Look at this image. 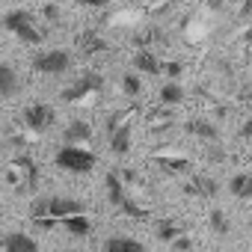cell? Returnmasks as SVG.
I'll return each mask as SVG.
<instances>
[{
	"label": "cell",
	"instance_id": "19",
	"mask_svg": "<svg viewBox=\"0 0 252 252\" xmlns=\"http://www.w3.org/2000/svg\"><path fill=\"white\" fill-rule=\"evenodd\" d=\"M160 101L169 104V107H172V104H181V101H184V89H181L178 83H166V86L160 89Z\"/></svg>",
	"mask_w": 252,
	"mask_h": 252
},
{
	"label": "cell",
	"instance_id": "21",
	"mask_svg": "<svg viewBox=\"0 0 252 252\" xmlns=\"http://www.w3.org/2000/svg\"><path fill=\"white\" fill-rule=\"evenodd\" d=\"M158 237H160L163 243H172L175 237H181V228L172 225V222H158Z\"/></svg>",
	"mask_w": 252,
	"mask_h": 252
},
{
	"label": "cell",
	"instance_id": "14",
	"mask_svg": "<svg viewBox=\"0 0 252 252\" xmlns=\"http://www.w3.org/2000/svg\"><path fill=\"white\" fill-rule=\"evenodd\" d=\"M228 190H231V196H237V199H252V175H249V172H237V175L228 181Z\"/></svg>",
	"mask_w": 252,
	"mask_h": 252
},
{
	"label": "cell",
	"instance_id": "20",
	"mask_svg": "<svg viewBox=\"0 0 252 252\" xmlns=\"http://www.w3.org/2000/svg\"><path fill=\"white\" fill-rule=\"evenodd\" d=\"M208 220H211V228H214L217 234H228V228H231V225H228V217H225L220 208H214Z\"/></svg>",
	"mask_w": 252,
	"mask_h": 252
},
{
	"label": "cell",
	"instance_id": "5",
	"mask_svg": "<svg viewBox=\"0 0 252 252\" xmlns=\"http://www.w3.org/2000/svg\"><path fill=\"white\" fill-rule=\"evenodd\" d=\"M54 122H57V113H54V107H48V104H30V107L24 110V125H27L33 134L51 131Z\"/></svg>",
	"mask_w": 252,
	"mask_h": 252
},
{
	"label": "cell",
	"instance_id": "23",
	"mask_svg": "<svg viewBox=\"0 0 252 252\" xmlns=\"http://www.w3.org/2000/svg\"><path fill=\"white\" fill-rule=\"evenodd\" d=\"M169 172H190V163L187 160H160Z\"/></svg>",
	"mask_w": 252,
	"mask_h": 252
},
{
	"label": "cell",
	"instance_id": "17",
	"mask_svg": "<svg viewBox=\"0 0 252 252\" xmlns=\"http://www.w3.org/2000/svg\"><path fill=\"white\" fill-rule=\"evenodd\" d=\"M63 225H65L74 237H89V234H92V222H89L86 214H80V217H68V220H63Z\"/></svg>",
	"mask_w": 252,
	"mask_h": 252
},
{
	"label": "cell",
	"instance_id": "26",
	"mask_svg": "<svg viewBox=\"0 0 252 252\" xmlns=\"http://www.w3.org/2000/svg\"><path fill=\"white\" fill-rule=\"evenodd\" d=\"M163 68H166V74H169V77H178V74L184 71V65H181V63H166Z\"/></svg>",
	"mask_w": 252,
	"mask_h": 252
},
{
	"label": "cell",
	"instance_id": "10",
	"mask_svg": "<svg viewBox=\"0 0 252 252\" xmlns=\"http://www.w3.org/2000/svg\"><path fill=\"white\" fill-rule=\"evenodd\" d=\"M65 143L71 146V143H89L92 140V125L89 122H83V119H74V122H68L65 125Z\"/></svg>",
	"mask_w": 252,
	"mask_h": 252
},
{
	"label": "cell",
	"instance_id": "2",
	"mask_svg": "<svg viewBox=\"0 0 252 252\" xmlns=\"http://www.w3.org/2000/svg\"><path fill=\"white\" fill-rule=\"evenodd\" d=\"M3 27H6L9 33H15L21 42H27V45H39V42H42V30L36 27L33 15H30L27 9H12V12H6V15H3Z\"/></svg>",
	"mask_w": 252,
	"mask_h": 252
},
{
	"label": "cell",
	"instance_id": "12",
	"mask_svg": "<svg viewBox=\"0 0 252 252\" xmlns=\"http://www.w3.org/2000/svg\"><path fill=\"white\" fill-rule=\"evenodd\" d=\"M21 80H18V71L6 63H0V98H12L18 92Z\"/></svg>",
	"mask_w": 252,
	"mask_h": 252
},
{
	"label": "cell",
	"instance_id": "29",
	"mask_svg": "<svg viewBox=\"0 0 252 252\" xmlns=\"http://www.w3.org/2000/svg\"><path fill=\"white\" fill-rule=\"evenodd\" d=\"M246 42H252V27H249V30H246Z\"/></svg>",
	"mask_w": 252,
	"mask_h": 252
},
{
	"label": "cell",
	"instance_id": "22",
	"mask_svg": "<svg viewBox=\"0 0 252 252\" xmlns=\"http://www.w3.org/2000/svg\"><path fill=\"white\" fill-rule=\"evenodd\" d=\"M122 89L128 92V95H140V89H143V83H140V77L134 74V71H128L122 77Z\"/></svg>",
	"mask_w": 252,
	"mask_h": 252
},
{
	"label": "cell",
	"instance_id": "7",
	"mask_svg": "<svg viewBox=\"0 0 252 252\" xmlns=\"http://www.w3.org/2000/svg\"><path fill=\"white\" fill-rule=\"evenodd\" d=\"M163 68V63L158 60V54L152 48H140L134 54V71H143V74H158Z\"/></svg>",
	"mask_w": 252,
	"mask_h": 252
},
{
	"label": "cell",
	"instance_id": "3",
	"mask_svg": "<svg viewBox=\"0 0 252 252\" xmlns=\"http://www.w3.org/2000/svg\"><path fill=\"white\" fill-rule=\"evenodd\" d=\"M95 163H98V158L92 152H86V149H77V146H63L57 152V166L65 169V172H77V175L80 172H92Z\"/></svg>",
	"mask_w": 252,
	"mask_h": 252
},
{
	"label": "cell",
	"instance_id": "16",
	"mask_svg": "<svg viewBox=\"0 0 252 252\" xmlns=\"http://www.w3.org/2000/svg\"><path fill=\"white\" fill-rule=\"evenodd\" d=\"M187 131L190 134H196V137H202V140H217V125H211L208 119H190L187 122Z\"/></svg>",
	"mask_w": 252,
	"mask_h": 252
},
{
	"label": "cell",
	"instance_id": "24",
	"mask_svg": "<svg viewBox=\"0 0 252 252\" xmlns=\"http://www.w3.org/2000/svg\"><path fill=\"white\" fill-rule=\"evenodd\" d=\"M196 187H199L196 193H202V196H214V193H217V184H214L211 178H199V184H196Z\"/></svg>",
	"mask_w": 252,
	"mask_h": 252
},
{
	"label": "cell",
	"instance_id": "30",
	"mask_svg": "<svg viewBox=\"0 0 252 252\" xmlns=\"http://www.w3.org/2000/svg\"><path fill=\"white\" fill-rule=\"evenodd\" d=\"M0 220H3V205H0Z\"/></svg>",
	"mask_w": 252,
	"mask_h": 252
},
{
	"label": "cell",
	"instance_id": "9",
	"mask_svg": "<svg viewBox=\"0 0 252 252\" xmlns=\"http://www.w3.org/2000/svg\"><path fill=\"white\" fill-rule=\"evenodd\" d=\"M101 252H146V246L134 237H125V234H116V237H107Z\"/></svg>",
	"mask_w": 252,
	"mask_h": 252
},
{
	"label": "cell",
	"instance_id": "28",
	"mask_svg": "<svg viewBox=\"0 0 252 252\" xmlns=\"http://www.w3.org/2000/svg\"><path fill=\"white\" fill-rule=\"evenodd\" d=\"M240 134H243V137H252V119H249V122L243 125V128H240Z\"/></svg>",
	"mask_w": 252,
	"mask_h": 252
},
{
	"label": "cell",
	"instance_id": "15",
	"mask_svg": "<svg viewBox=\"0 0 252 252\" xmlns=\"http://www.w3.org/2000/svg\"><path fill=\"white\" fill-rule=\"evenodd\" d=\"M77 48H80V54H101V51L107 48V42H104L98 33L86 30V33H80V39H77Z\"/></svg>",
	"mask_w": 252,
	"mask_h": 252
},
{
	"label": "cell",
	"instance_id": "13",
	"mask_svg": "<svg viewBox=\"0 0 252 252\" xmlns=\"http://www.w3.org/2000/svg\"><path fill=\"white\" fill-rule=\"evenodd\" d=\"M104 184H107V199H110V205H113V208H122L125 202H128V193H125V184H122V178H119L116 172H107Z\"/></svg>",
	"mask_w": 252,
	"mask_h": 252
},
{
	"label": "cell",
	"instance_id": "11",
	"mask_svg": "<svg viewBox=\"0 0 252 252\" xmlns=\"http://www.w3.org/2000/svg\"><path fill=\"white\" fill-rule=\"evenodd\" d=\"M107 143H110V152L113 155H128L131 152V122H125L119 131H113L107 137Z\"/></svg>",
	"mask_w": 252,
	"mask_h": 252
},
{
	"label": "cell",
	"instance_id": "8",
	"mask_svg": "<svg viewBox=\"0 0 252 252\" xmlns=\"http://www.w3.org/2000/svg\"><path fill=\"white\" fill-rule=\"evenodd\" d=\"M3 252H39V243L30 234L15 231V234H6L3 237Z\"/></svg>",
	"mask_w": 252,
	"mask_h": 252
},
{
	"label": "cell",
	"instance_id": "4",
	"mask_svg": "<svg viewBox=\"0 0 252 252\" xmlns=\"http://www.w3.org/2000/svg\"><path fill=\"white\" fill-rule=\"evenodd\" d=\"M33 68L39 74H48V77H57V74H65L71 68V54L68 51H45L33 60Z\"/></svg>",
	"mask_w": 252,
	"mask_h": 252
},
{
	"label": "cell",
	"instance_id": "6",
	"mask_svg": "<svg viewBox=\"0 0 252 252\" xmlns=\"http://www.w3.org/2000/svg\"><path fill=\"white\" fill-rule=\"evenodd\" d=\"M101 86H104V77H101L98 71H86V74H80V77H77V83H74L71 89H65V92H63V98H65V101H80L83 95L98 92Z\"/></svg>",
	"mask_w": 252,
	"mask_h": 252
},
{
	"label": "cell",
	"instance_id": "1",
	"mask_svg": "<svg viewBox=\"0 0 252 252\" xmlns=\"http://www.w3.org/2000/svg\"><path fill=\"white\" fill-rule=\"evenodd\" d=\"M86 214V202L80 199H68V196H48V199H36L30 205V217L33 222L51 220V222H63L68 217H80Z\"/></svg>",
	"mask_w": 252,
	"mask_h": 252
},
{
	"label": "cell",
	"instance_id": "27",
	"mask_svg": "<svg viewBox=\"0 0 252 252\" xmlns=\"http://www.w3.org/2000/svg\"><path fill=\"white\" fill-rule=\"evenodd\" d=\"M42 12H45V18H51V21H60V9H57V6H45Z\"/></svg>",
	"mask_w": 252,
	"mask_h": 252
},
{
	"label": "cell",
	"instance_id": "25",
	"mask_svg": "<svg viewBox=\"0 0 252 252\" xmlns=\"http://www.w3.org/2000/svg\"><path fill=\"white\" fill-rule=\"evenodd\" d=\"M122 211H125V214H128V217H146V211H143L140 205H134L131 199H128V202H125V205H122Z\"/></svg>",
	"mask_w": 252,
	"mask_h": 252
},
{
	"label": "cell",
	"instance_id": "18",
	"mask_svg": "<svg viewBox=\"0 0 252 252\" xmlns=\"http://www.w3.org/2000/svg\"><path fill=\"white\" fill-rule=\"evenodd\" d=\"M15 166H21V169H24V175H27V187H30V190H36V187H39V166H36L30 158H18V160H15Z\"/></svg>",
	"mask_w": 252,
	"mask_h": 252
}]
</instances>
